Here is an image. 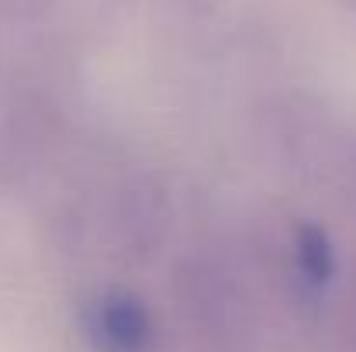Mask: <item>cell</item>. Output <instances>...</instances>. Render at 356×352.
I'll list each match as a JSON object with an SVG mask.
<instances>
[{"mask_svg":"<svg viewBox=\"0 0 356 352\" xmlns=\"http://www.w3.org/2000/svg\"><path fill=\"white\" fill-rule=\"evenodd\" d=\"M83 335L94 352H159V321L131 287H101L83 301Z\"/></svg>","mask_w":356,"mask_h":352,"instance_id":"cell-4","label":"cell"},{"mask_svg":"<svg viewBox=\"0 0 356 352\" xmlns=\"http://www.w3.org/2000/svg\"><path fill=\"white\" fill-rule=\"evenodd\" d=\"M318 190H325L350 218L356 221V124H346L339 142L332 145L325 166L318 169L315 183Z\"/></svg>","mask_w":356,"mask_h":352,"instance_id":"cell-6","label":"cell"},{"mask_svg":"<svg viewBox=\"0 0 356 352\" xmlns=\"http://www.w3.org/2000/svg\"><path fill=\"white\" fill-rule=\"evenodd\" d=\"M180 311L215 352H242L252 339L256 297L229 249H194L173 276Z\"/></svg>","mask_w":356,"mask_h":352,"instance_id":"cell-2","label":"cell"},{"mask_svg":"<svg viewBox=\"0 0 356 352\" xmlns=\"http://www.w3.org/2000/svg\"><path fill=\"white\" fill-rule=\"evenodd\" d=\"M339 3H343V7H350V10L356 14V0H339Z\"/></svg>","mask_w":356,"mask_h":352,"instance_id":"cell-8","label":"cell"},{"mask_svg":"<svg viewBox=\"0 0 356 352\" xmlns=\"http://www.w3.org/2000/svg\"><path fill=\"white\" fill-rule=\"evenodd\" d=\"M56 0H0V24H14V28H28L38 24L52 14Z\"/></svg>","mask_w":356,"mask_h":352,"instance_id":"cell-7","label":"cell"},{"mask_svg":"<svg viewBox=\"0 0 356 352\" xmlns=\"http://www.w3.org/2000/svg\"><path fill=\"white\" fill-rule=\"evenodd\" d=\"M49 142L42 108L0 73V180L14 183L35 169Z\"/></svg>","mask_w":356,"mask_h":352,"instance_id":"cell-5","label":"cell"},{"mask_svg":"<svg viewBox=\"0 0 356 352\" xmlns=\"http://www.w3.org/2000/svg\"><path fill=\"white\" fill-rule=\"evenodd\" d=\"M270 238V266L284 280V287L301 301V304H325L332 301L339 280H343V259L318 221L308 218H287L273 228Z\"/></svg>","mask_w":356,"mask_h":352,"instance_id":"cell-3","label":"cell"},{"mask_svg":"<svg viewBox=\"0 0 356 352\" xmlns=\"http://www.w3.org/2000/svg\"><path fill=\"white\" fill-rule=\"evenodd\" d=\"M170 218L173 204L159 176L145 169H118L83 187L59 215V225L111 259L138 262L163 245Z\"/></svg>","mask_w":356,"mask_h":352,"instance_id":"cell-1","label":"cell"}]
</instances>
